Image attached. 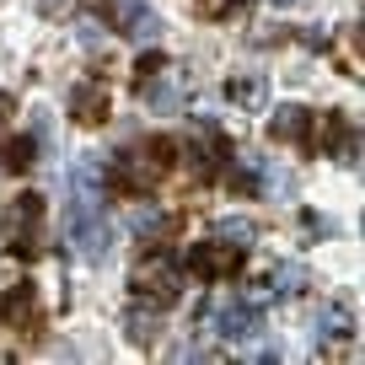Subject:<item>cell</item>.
Wrapping results in <instances>:
<instances>
[{
    "mask_svg": "<svg viewBox=\"0 0 365 365\" xmlns=\"http://www.w3.org/2000/svg\"><path fill=\"white\" fill-rule=\"evenodd\" d=\"M129 285H135L140 301H150V307H172V301L182 296V279H178V263L167 258V252H156V258H140L135 274H129Z\"/></svg>",
    "mask_w": 365,
    "mask_h": 365,
    "instance_id": "cell-3",
    "label": "cell"
},
{
    "mask_svg": "<svg viewBox=\"0 0 365 365\" xmlns=\"http://www.w3.org/2000/svg\"><path fill=\"white\" fill-rule=\"evenodd\" d=\"M161 70H167V65H161V54H145V59L135 65V86H145V81H150V76H161Z\"/></svg>",
    "mask_w": 365,
    "mask_h": 365,
    "instance_id": "cell-17",
    "label": "cell"
},
{
    "mask_svg": "<svg viewBox=\"0 0 365 365\" xmlns=\"http://www.w3.org/2000/svg\"><path fill=\"white\" fill-rule=\"evenodd\" d=\"M33 161H38V145L27 135L22 140H6V172H27Z\"/></svg>",
    "mask_w": 365,
    "mask_h": 365,
    "instance_id": "cell-13",
    "label": "cell"
},
{
    "mask_svg": "<svg viewBox=\"0 0 365 365\" xmlns=\"http://www.w3.org/2000/svg\"><path fill=\"white\" fill-rule=\"evenodd\" d=\"M354 333V317L344 307H322V317H317V339L328 344V339H349Z\"/></svg>",
    "mask_w": 365,
    "mask_h": 365,
    "instance_id": "cell-12",
    "label": "cell"
},
{
    "mask_svg": "<svg viewBox=\"0 0 365 365\" xmlns=\"http://www.w3.org/2000/svg\"><path fill=\"white\" fill-rule=\"evenodd\" d=\"M161 231H172V215H161V210H140L135 215V237H161Z\"/></svg>",
    "mask_w": 365,
    "mask_h": 365,
    "instance_id": "cell-15",
    "label": "cell"
},
{
    "mask_svg": "<svg viewBox=\"0 0 365 365\" xmlns=\"http://www.w3.org/2000/svg\"><path fill=\"white\" fill-rule=\"evenodd\" d=\"M231 97H237V103H258V97H263V81H231Z\"/></svg>",
    "mask_w": 365,
    "mask_h": 365,
    "instance_id": "cell-18",
    "label": "cell"
},
{
    "mask_svg": "<svg viewBox=\"0 0 365 365\" xmlns=\"http://www.w3.org/2000/svg\"><path fill=\"white\" fill-rule=\"evenodd\" d=\"M108 86L103 81H81V86H70V113H76V124H103L108 118Z\"/></svg>",
    "mask_w": 365,
    "mask_h": 365,
    "instance_id": "cell-10",
    "label": "cell"
},
{
    "mask_svg": "<svg viewBox=\"0 0 365 365\" xmlns=\"http://www.w3.org/2000/svg\"><path fill=\"white\" fill-rule=\"evenodd\" d=\"M188 269L199 274V279H231V274L242 269V247H231V242H199L194 252H188Z\"/></svg>",
    "mask_w": 365,
    "mask_h": 365,
    "instance_id": "cell-6",
    "label": "cell"
},
{
    "mask_svg": "<svg viewBox=\"0 0 365 365\" xmlns=\"http://www.w3.org/2000/svg\"><path fill=\"white\" fill-rule=\"evenodd\" d=\"M108 6V22H113L118 38H135V43H145V38H156V11H150V0H103Z\"/></svg>",
    "mask_w": 365,
    "mask_h": 365,
    "instance_id": "cell-4",
    "label": "cell"
},
{
    "mask_svg": "<svg viewBox=\"0 0 365 365\" xmlns=\"http://www.w3.org/2000/svg\"><path fill=\"white\" fill-rule=\"evenodd\" d=\"M38 199L27 194V199H16V205H6L0 210V242H11L16 252H33V237H38Z\"/></svg>",
    "mask_w": 365,
    "mask_h": 365,
    "instance_id": "cell-5",
    "label": "cell"
},
{
    "mask_svg": "<svg viewBox=\"0 0 365 365\" xmlns=\"http://www.w3.org/2000/svg\"><path fill=\"white\" fill-rule=\"evenodd\" d=\"M124 328H129V339H135L140 349H150V344L161 339V317H156V312H140V307L124 317Z\"/></svg>",
    "mask_w": 365,
    "mask_h": 365,
    "instance_id": "cell-11",
    "label": "cell"
},
{
    "mask_svg": "<svg viewBox=\"0 0 365 365\" xmlns=\"http://www.w3.org/2000/svg\"><path fill=\"white\" fill-rule=\"evenodd\" d=\"M269 135H274V140H285V145H307V150H312V140H317V113H312V108L285 103L279 113L269 118Z\"/></svg>",
    "mask_w": 365,
    "mask_h": 365,
    "instance_id": "cell-8",
    "label": "cell"
},
{
    "mask_svg": "<svg viewBox=\"0 0 365 365\" xmlns=\"http://www.w3.org/2000/svg\"><path fill=\"white\" fill-rule=\"evenodd\" d=\"M172 156H178V140H140V145H124L108 167V182L129 199L156 194V182L172 172Z\"/></svg>",
    "mask_w": 365,
    "mask_h": 365,
    "instance_id": "cell-1",
    "label": "cell"
},
{
    "mask_svg": "<svg viewBox=\"0 0 365 365\" xmlns=\"http://www.w3.org/2000/svg\"><path fill=\"white\" fill-rule=\"evenodd\" d=\"M215 237L247 252V242H252V220H237V215H226V220H215Z\"/></svg>",
    "mask_w": 365,
    "mask_h": 365,
    "instance_id": "cell-14",
    "label": "cell"
},
{
    "mask_svg": "<svg viewBox=\"0 0 365 365\" xmlns=\"http://www.w3.org/2000/svg\"><path fill=\"white\" fill-rule=\"evenodd\" d=\"M301 279H307V269L301 263H279V274H274V290L285 296V290H301Z\"/></svg>",
    "mask_w": 365,
    "mask_h": 365,
    "instance_id": "cell-16",
    "label": "cell"
},
{
    "mask_svg": "<svg viewBox=\"0 0 365 365\" xmlns=\"http://www.w3.org/2000/svg\"><path fill=\"white\" fill-rule=\"evenodd\" d=\"M269 6H301V0H269Z\"/></svg>",
    "mask_w": 365,
    "mask_h": 365,
    "instance_id": "cell-19",
    "label": "cell"
},
{
    "mask_svg": "<svg viewBox=\"0 0 365 365\" xmlns=\"http://www.w3.org/2000/svg\"><path fill=\"white\" fill-rule=\"evenodd\" d=\"M0 317H6V328L16 333H38L43 328V307H38L33 285H11L6 296H0Z\"/></svg>",
    "mask_w": 365,
    "mask_h": 365,
    "instance_id": "cell-7",
    "label": "cell"
},
{
    "mask_svg": "<svg viewBox=\"0 0 365 365\" xmlns=\"http://www.w3.org/2000/svg\"><path fill=\"white\" fill-rule=\"evenodd\" d=\"M215 328H220V339H231V344H247L252 333L263 328V317H258V301H231V307H220Z\"/></svg>",
    "mask_w": 365,
    "mask_h": 365,
    "instance_id": "cell-9",
    "label": "cell"
},
{
    "mask_svg": "<svg viewBox=\"0 0 365 365\" xmlns=\"http://www.w3.org/2000/svg\"><path fill=\"white\" fill-rule=\"evenodd\" d=\"M65 237H70V247H76V258H86V263H103V258H108V242H113L108 210H103V205H81V199H70Z\"/></svg>",
    "mask_w": 365,
    "mask_h": 365,
    "instance_id": "cell-2",
    "label": "cell"
}]
</instances>
